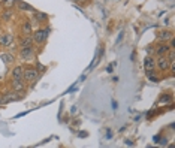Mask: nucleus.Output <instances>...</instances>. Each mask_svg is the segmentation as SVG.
<instances>
[{
    "label": "nucleus",
    "mask_w": 175,
    "mask_h": 148,
    "mask_svg": "<svg viewBox=\"0 0 175 148\" xmlns=\"http://www.w3.org/2000/svg\"><path fill=\"white\" fill-rule=\"evenodd\" d=\"M18 45L20 48H28V47H33V38H32V34L30 36H23L18 42Z\"/></svg>",
    "instance_id": "obj_11"
},
{
    "label": "nucleus",
    "mask_w": 175,
    "mask_h": 148,
    "mask_svg": "<svg viewBox=\"0 0 175 148\" xmlns=\"http://www.w3.org/2000/svg\"><path fill=\"white\" fill-rule=\"evenodd\" d=\"M0 57H2V60H3V63L6 66H11V64H13V61H15V57H13L12 53H2Z\"/></svg>",
    "instance_id": "obj_14"
},
{
    "label": "nucleus",
    "mask_w": 175,
    "mask_h": 148,
    "mask_svg": "<svg viewBox=\"0 0 175 148\" xmlns=\"http://www.w3.org/2000/svg\"><path fill=\"white\" fill-rule=\"evenodd\" d=\"M20 59L23 61H33L36 59V51L33 49V47L28 48H20Z\"/></svg>",
    "instance_id": "obj_4"
},
{
    "label": "nucleus",
    "mask_w": 175,
    "mask_h": 148,
    "mask_svg": "<svg viewBox=\"0 0 175 148\" xmlns=\"http://www.w3.org/2000/svg\"><path fill=\"white\" fill-rule=\"evenodd\" d=\"M2 3H3V6H5V8H9V9H11V8L17 3V0H3Z\"/></svg>",
    "instance_id": "obj_20"
},
{
    "label": "nucleus",
    "mask_w": 175,
    "mask_h": 148,
    "mask_svg": "<svg viewBox=\"0 0 175 148\" xmlns=\"http://www.w3.org/2000/svg\"><path fill=\"white\" fill-rule=\"evenodd\" d=\"M171 38H174V33L171 32V30H160L159 33H157V39H159V42H168Z\"/></svg>",
    "instance_id": "obj_9"
},
{
    "label": "nucleus",
    "mask_w": 175,
    "mask_h": 148,
    "mask_svg": "<svg viewBox=\"0 0 175 148\" xmlns=\"http://www.w3.org/2000/svg\"><path fill=\"white\" fill-rule=\"evenodd\" d=\"M124 144H126V145H130V147L133 145V142H132V141H129V139H126V141H124Z\"/></svg>",
    "instance_id": "obj_26"
},
{
    "label": "nucleus",
    "mask_w": 175,
    "mask_h": 148,
    "mask_svg": "<svg viewBox=\"0 0 175 148\" xmlns=\"http://www.w3.org/2000/svg\"><path fill=\"white\" fill-rule=\"evenodd\" d=\"M34 67H36V70H38L39 74H44V72H47V66L40 64L39 61H36V64H34Z\"/></svg>",
    "instance_id": "obj_19"
},
{
    "label": "nucleus",
    "mask_w": 175,
    "mask_h": 148,
    "mask_svg": "<svg viewBox=\"0 0 175 148\" xmlns=\"http://www.w3.org/2000/svg\"><path fill=\"white\" fill-rule=\"evenodd\" d=\"M106 138H108V139H111V138H112V133H111L109 130H108V132H106Z\"/></svg>",
    "instance_id": "obj_27"
},
{
    "label": "nucleus",
    "mask_w": 175,
    "mask_h": 148,
    "mask_svg": "<svg viewBox=\"0 0 175 148\" xmlns=\"http://www.w3.org/2000/svg\"><path fill=\"white\" fill-rule=\"evenodd\" d=\"M145 53H147V55H151V54H154V45H148V47L145 48Z\"/></svg>",
    "instance_id": "obj_21"
},
{
    "label": "nucleus",
    "mask_w": 175,
    "mask_h": 148,
    "mask_svg": "<svg viewBox=\"0 0 175 148\" xmlns=\"http://www.w3.org/2000/svg\"><path fill=\"white\" fill-rule=\"evenodd\" d=\"M11 85H12V88H13V91H15V93H23V91L26 90V82H24L23 78H12Z\"/></svg>",
    "instance_id": "obj_6"
},
{
    "label": "nucleus",
    "mask_w": 175,
    "mask_h": 148,
    "mask_svg": "<svg viewBox=\"0 0 175 148\" xmlns=\"http://www.w3.org/2000/svg\"><path fill=\"white\" fill-rule=\"evenodd\" d=\"M144 69H145V75H156V59L151 55H147L144 59Z\"/></svg>",
    "instance_id": "obj_3"
},
{
    "label": "nucleus",
    "mask_w": 175,
    "mask_h": 148,
    "mask_svg": "<svg viewBox=\"0 0 175 148\" xmlns=\"http://www.w3.org/2000/svg\"><path fill=\"white\" fill-rule=\"evenodd\" d=\"M24 76V66H21V64H18V66H15L12 69V78H23Z\"/></svg>",
    "instance_id": "obj_15"
},
{
    "label": "nucleus",
    "mask_w": 175,
    "mask_h": 148,
    "mask_svg": "<svg viewBox=\"0 0 175 148\" xmlns=\"http://www.w3.org/2000/svg\"><path fill=\"white\" fill-rule=\"evenodd\" d=\"M169 49H171V47H169L168 42H159L157 45H154V54L156 55H165Z\"/></svg>",
    "instance_id": "obj_7"
},
{
    "label": "nucleus",
    "mask_w": 175,
    "mask_h": 148,
    "mask_svg": "<svg viewBox=\"0 0 175 148\" xmlns=\"http://www.w3.org/2000/svg\"><path fill=\"white\" fill-rule=\"evenodd\" d=\"M12 11H9V9H6V11H3V13H2V20L5 21V23H9V21L12 20Z\"/></svg>",
    "instance_id": "obj_17"
},
{
    "label": "nucleus",
    "mask_w": 175,
    "mask_h": 148,
    "mask_svg": "<svg viewBox=\"0 0 175 148\" xmlns=\"http://www.w3.org/2000/svg\"><path fill=\"white\" fill-rule=\"evenodd\" d=\"M13 42V34L12 33H2L0 34V47H9Z\"/></svg>",
    "instance_id": "obj_8"
},
{
    "label": "nucleus",
    "mask_w": 175,
    "mask_h": 148,
    "mask_svg": "<svg viewBox=\"0 0 175 148\" xmlns=\"http://www.w3.org/2000/svg\"><path fill=\"white\" fill-rule=\"evenodd\" d=\"M17 5H18V9H20L21 12H32L33 13L34 11H36L32 5H28V3L24 2V0H17Z\"/></svg>",
    "instance_id": "obj_10"
},
{
    "label": "nucleus",
    "mask_w": 175,
    "mask_h": 148,
    "mask_svg": "<svg viewBox=\"0 0 175 148\" xmlns=\"http://www.w3.org/2000/svg\"><path fill=\"white\" fill-rule=\"evenodd\" d=\"M21 32H23L24 36H30L33 33V23L32 21H24V24L21 27Z\"/></svg>",
    "instance_id": "obj_13"
},
{
    "label": "nucleus",
    "mask_w": 175,
    "mask_h": 148,
    "mask_svg": "<svg viewBox=\"0 0 175 148\" xmlns=\"http://www.w3.org/2000/svg\"><path fill=\"white\" fill-rule=\"evenodd\" d=\"M159 103H172V96L169 93H162L159 97Z\"/></svg>",
    "instance_id": "obj_16"
},
{
    "label": "nucleus",
    "mask_w": 175,
    "mask_h": 148,
    "mask_svg": "<svg viewBox=\"0 0 175 148\" xmlns=\"http://www.w3.org/2000/svg\"><path fill=\"white\" fill-rule=\"evenodd\" d=\"M112 69H114V64L111 63V64H108V66H106V72H108V74H112V72H114Z\"/></svg>",
    "instance_id": "obj_22"
},
{
    "label": "nucleus",
    "mask_w": 175,
    "mask_h": 148,
    "mask_svg": "<svg viewBox=\"0 0 175 148\" xmlns=\"http://www.w3.org/2000/svg\"><path fill=\"white\" fill-rule=\"evenodd\" d=\"M159 139H160V135H156L154 138H153V141H154L156 144H157V142H159Z\"/></svg>",
    "instance_id": "obj_24"
},
{
    "label": "nucleus",
    "mask_w": 175,
    "mask_h": 148,
    "mask_svg": "<svg viewBox=\"0 0 175 148\" xmlns=\"http://www.w3.org/2000/svg\"><path fill=\"white\" fill-rule=\"evenodd\" d=\"M48 34H49V28L48 27L47 28H38V30H34L33 33H32V38H33V42L42 45V43L47 42Z\"/></svg>",
    "instance_id": "obj_2"
},
{
    "label": "nucleus",
    "mask_w": 175,
    "mask_h": 148,
    "mask_svg": "<svg viewBox=\"0 0 175 148\" xmlns=\"http://www.w3.org/2000/svg\"><path fill=\"white\" fill-rule=\"evenodd\" d=\"M33 20L36 21L34 24H42V23H45L48 20V15L44 12H39V11H34L33 12Z\"/></svg>",
    "instance_id": "obj_12"
},
{
    "label": "nucleus",
    "mask_w": 175,
    "mask_h": 148,
    "mask_svg": "<svg viewBox=\"0 0 175 148\" xmlns=\"http://www.w3.org/2000/svg\"><path fill=\"white\" fill-rule=\"evenodd\" d=\"M117 108H118V103L115 100H112V109H117Z\"/></svg>",
    "instance_id": "obj_25"
},
{
    "label": "nucleus",
    "mask_w": 175,
    "mask_h": 148,
    "mask_svg": "<svg viewBox=\"0 0 175 148\" xmlns=\"http://www.w3.org/2000/svg\"><path fill=\"white\" fill-rule=\"evenodd\" d=\"M165 55H166V59L169 60V63H171V64H172V63H175V48H171V49H169Z\"/></svg>",
    "instance_id": "obj_18"
},
{
    "label": "nucleus",
    "mask_w": 175,
    "mask_h": 148,
    "mask_svg": "<svg viewBox=\"0 0 175 148\" xmlns=\"http://www.w3.org/2000/svg\"><path fill=\"white\" fill-rule=\"evenodd\" d=\"M169 66H171V63H169V60L166 59V55H157V57H156V67H157L160 72L169 70Z\"/></svg>",
    "instance_id": "obj_5"
},
{
    "label": "nucleus",
    "mask_w": 175,
    "mask_h": 148,
    "mask_svg": "<svg viewBox=\"0 0 175 148\" xmlns=\"http://www.w3.org/2000/svg\"><path fill=\"white\" fill-rule=\"evenodd\" d=\"M40 78V74L36 70V67L34 66H28V67H24V76H23V79L28 82V84H32V87L34 85V82Z\"/></svg>",
    "instance_id": "obj_1"
},
{
    "label": "nucleus",
    "mask_w": 175,
    "mask_h": 148,
    "mask_svg": "<svg viewBox=\"0 0 175 148\" xmlns=\"http://www.w3.org/2000/svg\"><path fill=\"white\" fill-rule=\"evenodd\" d=\"M78 136H82V138H87V133H85V132H82V133H78Z\"/></svg>",
    "instance_id": "obj_28"
},
{
    "label": "nucleus",
    "mask_w": 175,
    "mask_h": 148,
    "mask_svg": "<svg viewBox=\"0 0 175 148\" xmlns=\"http://www.w3.org/2000/svg\"><path fill=\"white\" fill-rule=\"evenodd\" d=\"M70 2H75V3H88V0H70Z\"/></svg>",
    "instance_id": "obj_23"
}]
</instances>
